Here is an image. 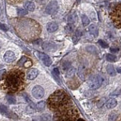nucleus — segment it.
<instances>
[{
  "label": "nucleus",
  "mask_w": 121,
  "mask_h": 121,
  "mask_svg": "<svg viewBox=\"0 0 121 121\" xmlns=\"http://www.w3.org/2000/svg\"><path fill=\"white\" fill-rule=\"evenodd\" d=\"M32 95L36 99H40V98H43L45 95V91L42 86H35L32 89Z\"/></svg>",
  "instance_id": "obj_6"
},
{
  "label": "nucleus",
  "mask_w": 121,
  "mask_h": 121,
  "mask_svg": "<svg viewBox=\"0 0 121 121\" xmlns=\"http://www.w3.org/2000/svg\"><path fill=\"white\" fill-rule=\"evenodd\" d=\"M5 73H6V70L5 69L0 70V80H1V79H2V78L5 77Z\"/></svg>",
  "instance_id": "obj_35"
},
{
  "label": "nucleus",
  "mask_w": 121,
  "mask_h": 121,
  "mask_svg": "<svg viewBox=\"0 0 121 121\" xmlns=\"http://www.w3.org/2000/svg\"><path fill=\"white\" fill-rule=\"evenodd\" d=\"M47 103L52 111L58 112L71 105V100L65 91L58 90L51 95Z\"/></svg>",
  "instance_id": "obj_2"
},
{
  "label": "nucleus",
  "mask_w": 121,
  "mask_h": 121,
  "mask_svg": "<svg viewBox=\"0 0 121 121\" xmlns=\"http://www.w3.org/2000/svg\"><path fill=\"white\" fill-rule=\"evenodd\" d=\"M45 101H39V103L37 104V105H36V111L38 112H43L45 110Z\"/></svg>",
  "instance_id": "obj_19"
},
{
  "label": "nucleus",
  "mask_w": 121,
  "mask_h": 121,
  "mask_svg": "<svg viewBox=\"0 0 121 121\" xmlns=\"http://www.w3.org/2000/svg\"><path fill=\"white\" fill-rule=\"evenodd\" d=\"M0 113L2 114L3 116L9 117V118H11V119H16L17 117L16 114H14V113L13 112H11L6 106L3 104L0 105Z\"/></svg>",
  "instance_id": "obj_7"
},
{
  "label": "nucleus",
  "mask_w": 121,
  "mask_h": 121,
  "mask_svg": "<svg viewBox=\"0 0 121 121\" xmlns=\"http://www.w3.org/2000/svg\"><path fill=\"white\" fill-rule=\"evenodd\" d=\"M0 30H5V31H6V30H8V26L0 23Z\"/></svg>",
  "instance_id": "obj_37"
},
{
  "label": "nucleus",
  "mask_w": 121,
  "mask_h": 121,
  "mask_svg": "<svg viewBox=\"0 0 121 121\" xmlns=\"http://www.w3.org/2000/svg\"><path fill=\"white\" fill-rule=\"evenodd\" d=\"M82 24L84 26H86L89 25V19L88 18V17H87L86 15H85V14L82 15Z\"/></svg>",
  "instance_id": "obj_26"
},
{
  "label": "nucleus",
  "mask_w": 121,
  "mask_h": 121,
  "mask_svg": "<svg viewBox=\"0 0 121 121\" xmlns=\"http://www.w3.org/2000/svg\"><path fill=\"white\" fill-rule=\"evenodd\" d=\"M56 121H77L79 117L78 111L72 105L68 106L60 111H58Z\"/></svg>",
  "instance_id": "obj_3"
},
{
  "label": "nucleus",
  "mask_w": 121,
  "mask_h": 121,
  "mask_svg": "<svg viewBox=\"0 0 121 121\" xmlns=\"http://www.w3.org/2000/svg\"><path fill=\"white\" fill-rule=\"evenodd\" d=\"M17 14L18 16L23 17V16H25V15L27 14L28 11L26 9H17Z\"/></svg>",
  "instance_id": "obj_24"
},
{
  "label": "nucleus",
  "mask_w": 121,
  "mask_h": 121,
  "mask_svg": "<svg viewBox=\"0 0 121 121\" xmlns=\"http://www.w3.org/2000/svg\"><path fill=\"white\" fill-rule=\"evenodd\" d=\"M6 100L11 104H16V98H15L13 95H6Z\"/></svg>",
  "instance_id": "obj_22"
},
{
  "label": "nucleus",
  "mask_w": 121,
  "mask_h": 121,
  "mask_svg": "<svg viewBox=\"0 0 121 121\" xmlns=\"http://www.w3.org/2000/svg\"><path fill=\"white\" fill-rule=\"evenodd\" d=\"M3 58L6 63H11V62L14 61L15 59H16V55H15V54L13 52L7 51L5 53V55H4Z\"/></svg>",
  "instance_id": "obj_10"
},
{
  "label": "nucleus",
  "mask_w": 121,
  "mask_h": 121,
  "mask_svg": "<svg viewBox=\"0 0 121 121\" xmlns=\"http://www.w3.org/2000/svg\"><path fill=\"white\" fill-rule=\"evenodd\" d=\"M52 74L54 76V77L56 80L58 82H60V81H59V70L58 68H55V69L52 70Z\"/></svg>",
  "instance_id": "obj_27"
},
{
  "label": "nucleus",
  "mask_w": 121,
  "mask_h": 121,
  "mask_svg": "<svg viewBox=\"0 0 121 121\" xmlns=\"http://www.w3.org/2000/svg\"><path fill=\"white\" fill-rule=\"evenodd\" d=\"M24 8L26 9H27L28 11H33L34 10H35V4L31 1L26 2L24 4Z\"/></svg>",
  "instance_id": "obj_18"
},
{
  "label": "nucleus",
  "mask_w": 121,
  "mask_h": 121,
  "mask_svg": "<svg viewBox=\"0 0 121 121\" xmlns=\"http://www.w3.org/2000/svg\"><path fill=\"white\" fill-rule=\"evenodd\" d=\"M24 77L23 70L20 69L11 70L1 79L0 87L10 93L18 92L24 85Z\"/></svg>",
  "instance_id": "obj_1"
},
{
  "label": "nucleus",
  "mask_w": 121,
  "mask_h": 121,
  "mask_svg": "<svg viewBox=\"0 0 121 121\" xmlns=\"http://www.w3.org/2000/svg\"><path fill=\"white\" fill-rule=\"evenodd\" d=\"M106 59H107L108 61L110 62H114L117 60V56L114 55H112V54H108L106 56Z\"/></svg>",
  "instance_id": "obj_25"
},
{
  "label": "nucleus",
  "mask_w": 121,
  "mask_h": 121,
  "mask_svg": "<svg viewBox=\"0 0 121 121\" xmlns=\"http://www.w3.org/2000/svg\"><path fill=\"white\" fill-rule=\"evenodd\" d=\"M120 11H121V5L120 4H118L113 9L111 14H110V16L111 17V20L113 23L114 24V25L118 27L119 29L120 28V24H121V19H120Z\"/></svg>",
  "instance_id": "obj_4"
},
{
  "label": "nucleus",
  "mask_w": 121,
  "mask_h": 121,
  "mask_svg": "<svg viewBox=\"0 0 121 121\" xmlns=\"http://www.w3.org/2000/svg\"><path fill=\"white\" fill-rule=\"evenodd\" d=\"M117 70H118V73H120V68H118V69H117Z\"/></svg>",
  "instance_id": "obj_40"
},
{
  "label": "nucleus",
  "mask_w": 121,
  "mask_h": 121,
  "mask_svg": "<svg viewBox=\"0 0 121 121\" xmlns=\"http://www.w3.org/2000/svg\"><path fill=\"white\" fill-rule=\"evenodd\" d=\"M24 66L26 67V68H28V67H31L32 66V61L30 60V59H28L26 61L24 64Z\"/></svg>",
  "instance_id": "obj_34"
},
{
  "label": "nucleus",
  "mask_w": 121,
  "mask_h": 121,
  "mask_svg": "<svg viewBox=\"0 0 121 121\" xmlns=\"http://www.w3.org/2000/svg\"><path fill=\"white\" fill-rule=\"evenodd\" d=\"M82 35V33L80 31V30L79 29H77V30H76V33H75V35H74V37L75 38H77V39H78L79 38H80Z\"/></svg>",
  "instance_id": "obj_33"
},
{
  "label": "nucleus",
  "mask_w": 121,
  "mask_h": 121,
  "mask_svg": "<svg viewBox=\"0 0 121 121\" xmlns=\"http://www.w3.org/2000/svg\"><path fill=\"white\" fill-rule=\"evenodd\" d=\"M77 121H84L82 119H77Z\"/></svg>",
  "instance_id": "obj_39"
},
{
  "label": "nucleus",
  "mask_w": 121,
  "mask_h": 121,
  "mask_svg": "<svg viewBox=\"0 0 121 121\" xmlns=\"http://www.w3.org/2000/svg\"><path fill=\"white\" fill-rule=\"evenodd\" d=\"M36 55L43 62V64L45 66L49 67L52 64V59L50 58V57H49L48 55L45 54V53H43V52H36Z\"/></svg>",
  "instance_id": "obj_8"
},
{
  "label": "nucleus",
  "mask_w": 121,
  "mask_h": 121,
  "mask_svg": "<svg viewBox=\"0 0 121 121\" xmlns=\"http://www.w3.org/2000/svg\"><path fill=\"white\" fill-rule=\"evenodd\" d=\"M29 58H26V56H23L21 57V58L20 59V60L17 62V65L18 66H24V64L27 60Z\"/></svg>",
  "instance_id": "obj_28"
},
{
  "label": "nucleus",
  "mask_w": 121,
  "mask_h": 121,
  "mask_svg": "<svg viewBox=\"0 0 121 121\" xmlns=\"http://www.w3.org/2000/svg\"><path fill=\"white\" fill-rule=\"evenodd\" d=\"M104 82V78L101 75L97 74L92 76L88 81V85L91 89H97L102 85Z\"/></svg>",
  "instance_id": "obj_5"
},
{
  "label": "nucleus",
  "mask_w": 121,
  "mask_h": 121,
  "mask_svg": "<svg viewBox=\"0 0 121 121\" xmlns=\"http://www.w3.org/2000/svg\"><path fill=\"white\" fill-rule=\"evenodd\" d=\"M106 70H107V73L110 76H111V77H114L117 74L114 67H113V66L111 65V64H108V65L106 67Z\"/></svg>",
  "instance_id": "obj_17"
},
{
  "label": "nucleus",
  "mask_w": 121,
  "mask_h": 121,
  "mask_svg": "<svg viewBox=\"0 0 121 121\" xmlns=\"http://www.w3.org/2000/svg\"><path fill=\"white\" fill-rule=\"evenodd\" d=\"M86 50L89 53H91V54H97L98 53L97 48L94 45H88V46H86Z\"/></svg>",
  "instance_id": "obj_20"
},
{
  "label": "nucleus",
  "mask_w": 121,
  "mask_h": 121,
  "mask_svg": "<svg viewBox=\"0 0 121 121\" xmlns=\"http://www.w3.org/2000/svg\"><path fill=\"white\" fill-rule=\"evenodd\" d=\"M39 70L36 68H31L27 71V73H26V77L30 80H33V79H36L37 77V76L39 75Z\"/></svg>",
  "instance_id": "obj_11"
},
{
  "label": "nucleus",
  "mask_w": 121,
  "mask_h": 121,
  "mask_svg": "<svg viewBox=\"0 0 121 121\" xmlns=\"http://www.w3.org/2000/svg\"><path fill=\"white\" fill-rule=\"evenodd\" d=\"M67 70V77H73L75 74V72H76L75 68L74 67H69Z\"/></svg>",
  "instance_id": "obj_23"
},
{
  "label": "nucleus",
  "mask_w": 121,
  "mask_h": 121,
  "mask_svg": "<svg viewBox=\"0 0 121 121\" xmlns=\"http://www.w3.org/2000/svg\"><path fill=\"white\" fill-rule=\"evenodd\" d=\"M106 108L108 109H112L113 108H115L117 105V101L115 98H110L108 101L106 102Z\"/></svg>",
  "instance_id": "obj_14"
},
{
  "label": "nucleus",
  "mask_w": 121,
  "mask_h": 121,
  "mask_svg": "<svg viewBox=\"0 0 121 121\" xmlns=\"http://www.w3.org/2000/svg\"><path fill=\"white\" fill-rule=\"evenodd\" d=\"M58 9V5L56 1L50 2L45 8V12L48 14H54Z\"/></svg>",
  "instance_id": "obj_9"
},
{
  "label": "nucleus",
  "mask_w": 121,
  "mask_h": 121,
  "mask_svg": "<svg viewBox=\"0 0 121 121\" xmlns=\"http://www.w3.org/2000/svg\"><path fill=\"white\" fill-rule=\"evenodd\" d=\"M56 48V45L55 44H53L51 42H45L43 44V48L44 50L47 52H50L52 50H54Z\"/></svg>",
  "instance_id": "obj_13"
},
{
  "label": "nucleus",
  "mask_w": 121,
  "mask_h": 121,
  "mask_svg": "<svg viewBox=\"0 0 121 121\" xmlns=\"http://www.w3.org/2000/svg\"><path fill=\"white\" fill-rule=\"evenodd\" d=\"M117 117V115L115 113H111V114L109 115L108 120L109 121H116Z\"/></svg>",
  "instance_id": "obj_29"
},
{
  "label": "nucleus",
  "mask_w": 121,
  "mask_h": 121,
  "mask_svg": "<svg viewBox=\"0 0 121 121\" xmlns=\"http://www.w3.org/2000/svg\"><path fill=\"white\" fill-rule=\"evenodd\" d=\"M89 33L93 35L95 37H97L98 35V27L94 24H92L89 26Z\"/></svg>",
  "instance_id": "obj_16"
},
{
  "label": "nucleus",
  "mask_w": 121,
  "mask_h": 121,
  "mask_svg": "<svg viewBox=\"0 0 121 121\" xmlns=\"http://www.w3.org/2000/svg\"><path fill=\"white\" fill-rule=\"evenodd\" d=\"M41 120L43 121H48L50 120V116H49L48 113H45V114L41 116Z\"/></svg>",
  "instance_id": "obj_30"
},
{
  "label": "nucleus",
  "mask_w": 121,
  "mask_h": 121,
  "mask_svg": "<svg viewBox=\"0 0 121 121\" xmlns=\"http://www.w3.org/2000/svg\"><path fill=\"white\" fill-rule=\"evenodd\" d=\"M73 30H74V25L73 24H68L66 26H65V32L67 33H72L73 32Z\"/></svg>",
  "instance_id": "obj_21"
},
{
  "label": "nucleus",
  "mask_w": 121,
  "mask_h": 121,
  "mask_svg": "<svg viewBox=\"0 0 121 121\" xmlns=\"http://www.w3.org/2000/svg\"><path fill=\"white\" fill-rule=\"evenodd\" d=\"M98 43H99L101 45V47H103V48H108V44L107 43H105L104 41L103 40H101V39H99L98 40Z\"/></svg>",
  "instance_id": "obj_32"
},
{
  "label": "nucleus",
  "mask_w": 121,
  "mask_h": 121,
  "mask_svg": "<svg viewBox=\"0 0 121 121\" xmlns=\"http://www.w3.org/2000/svg\"><path fill=\"white\" fill-rule=\"evenodd\" d=\"M46 29L48 33H54L58 29V25L55 22H50L48 23L46 25Z\"/></svg>",
  "instance_id": "obj_12"
},
{
  "label": "nucleus",
  "mask_w": 121,
  "mask_h": 121,
  "mask_svg": "<svg viewBox=\"0 0 121 121\" xmlns=\"http://www.w3.org/2000/svg\"><path fill=\"white\" fill-rule=\"evenodd\" d=\"M110 50H111V52H119V48H110Z\"/></svg>",
  "instance_id": "obj_38"
},
{
  "label": "nucleus",
  "mask_w": 121,
  "mask_h": 121,
  "mask_svg": "<svg viewBox=\"0 0 121 121\" xmlns=\"http://www.w3.org/2000/svg\"><path fill=\"white\" fill-rule=\"evenodd\" d=\"M77 19H78V17H77V13L73 12L67 17V22L69 23V24H75V23L77 22Z\"/></svg>",
  "instance_id": "obj_15"
},
{
  "label": "nucleus",
  "mask_w": 121,
  "mask_h": 121,
  "mask_svg": "<svg viewBox=\"0 0 121 121\" xmlns=\"http://www.w3.org/2000/svg\"><path fill=\"white\" fill-rule=\"evenodd\" d=\"M70 67V63L69 61H65L62 65V67H63V69L64 70H67Z\"/></svg>",
  "instance_id": "obj_31"
},
{
  "label": "nucleus",
  "mask_w": 121,
  "mask_h": 121,
  "mask_svg": "<svg viewBox=\"0 0 121 121\" xmlns=\"http://www.w3.org/2000/svg\"><path fill=\"white\" fill-rule=\"evenodd\" d=\"M1 46H2V44H1V43H0V48H1Z\"/></svg>",
  "instance_id": "obj_41"
},
{
  "label": "nucleus",
  "mask_w": 121,
  "mask_h": 121,
  "mask_svg": "<svg viewBox=\"0 0 121 121\" xmlns=\"http://www.w3.org/2000/svg\"><path fill=\"white\" fill-rule=\"evenodd\" d=\"M23 1V0H8V2L11 4H16V3H20Z\"/></svg>",
  "instance_id": "obj_36"
},
{
  "label": "nucleus",
  "mask_w": 121,
  "mask_h": 121,
  "mask_svg": "<svg viewBox=\"0 0 121 121\" xmlns=\"http://www.w3.org/2000/svg\"><path fill=\"white\" fill-rule=\"evenodd\" d=\"M33 121H36V120H33Z\"/></svg>",
  "instance_id": "obj_42"
}]
</instances>
